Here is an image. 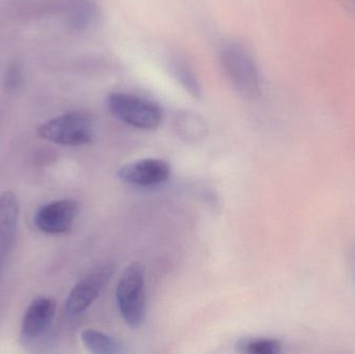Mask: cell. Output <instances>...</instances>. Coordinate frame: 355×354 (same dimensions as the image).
Returning a JSON list of instances; mask_svg holds the SVG:
<instances>
[{"instance_id":"1","label":"cell","mask_w":355,"mask_h":354,"mask_svg":"<svg viewBox=\"0 0 355 354\" xmlns=\"http://www.w3.org/2000/svg\"><path fill=\"white\" fill-rule=\"evenodd\" d=\"M220 64L234 89L244 99L254 101L262 95L260 74L252 55L235 43L225 44L219 52Z\"/></svg>"},{"instance_id":"2","label":"cell","mask_w":355,"mask_h":354,"mask_svg":"<svg viewBox=\"0 0 355 354\" xmlns=\"http://www.w3.org/2000/svg\"><path fill=\"white\" fill-rule=\"evenodd\" d=\"M145 269L139 262H133L123 272L116 299L119 311L126 324L139 328L146 320Z\"/></svg>"},{"instance_id":"3","label":"cell","mask_w":355,"mask_h":354,"mask_svg":"<svg viewBox=\"0 0 355 354\" xmlns=\"http://www.w3.org/2000/svg\"><path fill=\"white\" fill-rule=\"evenodd\" d=\"M107 107L119 121L141 130L157 129L164 120L162 108L155 102L128 93H112Z\"/></svg>"},{"instance_id":"4","label":"cell","mask_w":355,"mask_h":354,"mask_svg":"<svg viewBox=\"0 0 355 354\" xmlns=\"http://www.w3.org/2000/svg\"><path fill=\"white\" fill-rule=\"evenodd\" d=\"M37 135L44 141L60 145H83L94 139V122L89 114L68 112L40 125Z\"/></svg>"},{"instance_id":"5","label":"cell","mask_w":355,"mask_h":354,"mask_svg":"<svg viewBox=\"0 0 355 354\" xmlns=\"http://www.w3.org/2000/svg\"><path fill=\"white\" fill-rule=\"evenodd\" d=\"M114 272L112 264L100 266L87 278L81 280L69 294L66 303V310L72 316L85 313L94 301L99 297L110 276Z\"/></svg>"},{"instance_id":"6","label":"cell","mask_w":355,"mask_h":354,"mask_svg":"<svg viewBox=\"0 0 355 354\" xmlns=\"http://www.w3.org/2000/svg\"><path fill=\"white\" fill-rule=\"evenodd\" d=\"M171 172L172 168L166 160L147 158L125 164L119 168L118 177L132 186L154 187L168 182Z\"/></svg>"},{"instance_id":"7","label":"cell","mask_w":355,"mask_h":354,"mask_svg":"<svg viewBox=\"0 0 355 354\" xmlns=\"http://www.w3.org/2000/svg\"><path fill=\"white\" fill-rule=\"evenodd\" d=\"M78 214V205L71 200L51 202L39 208L35 214V227L47 234L68 232Z\"/></svg>"},{"instance_id":"8","label":"cell","mask_w":355,"mask_h":354,"mask_svg":"<svg viewBox=\"0 0 355 354\" xmlns=\"http://www.w3.org/2000/svg\"><path fill=\"white\" fill-rule=\"evenodd\" d=\"M54 301L46 297L35 299L27 308L22 321V333L29 339L41 336L51 324L55 314Z\"/></svg>"},{"instance_id":"9","label":"cell","mask_w":355,"mask_h":354,"mask_svg":"<svg viewBox=\"0 0 355 354\" xmlns=\"http://www.w3.org/2000/svg\"><path fill=\"white\" fill-rule=\"evenodd\" d=\"M19 218V203L16 195L6 191L0 195V238L14 236Z\"/></svg>"},{"instance_id":"10","label":"cell","mask_w":355,"mask_h":354,"mask_svg":"<svg viewBox=\"0 0 355 354\" xmlns=\"http://www.w3.org/2000/svg\"><path fill=\"white\" fill-rule=\"evenodd\" d=\"M81 341L89 353L95 354H120L124 353L122 344L116 339L99 330H83L80 335Z\"/></svg>"},{"instance_id":"11","label":"cell","mask_w":355,"mask_h":354,"mask_svg":"<svg viewBox=\"0 0 355 354\" xmlns=\"http://www.w3.org/2000/svg\"><path fill=\"white\" fill-rule=\"evenodd\" d=\"M173 74L182 87L189 94L191 97L200 99L202 97V87L198 77L194 74L193 70L188 66L187 62L182 60H175L173 62Z\"/></svg>"},{"instance_id":"12","label":"cell","mask_w":355,"mask_h":354,"mask_svg":"<svg viewBox=\"0 0 355 354\" xmlns=\"http://www.w3.org/2000/svg\"><path fill=\"white\" fill-rule=\"evenodd\" d=\"M242 353L248 354H277L281 353L282 345L273 339H250L240 345Z\"/></svg>"},{"instance_id":"13","label":"cell","mask_w":355,"mask_h":354,"mask_svg":"<svg viewBox=\"0 0 355 354\" xmlns=\"http://www.w3.org/2000/svg\"><path fill=\"white\" fill-rule=\"evenodd\" d=\"M97 17V8L95 4L89 0H81L76 4L73 12V24L76 28L85 29L95 21Z\"/></svg>"},{"instance_id":"14","label":"cell","mask_w":355,"mask_h":354,"mask_svg":"<svg viewBox=\"0 0 355 354\" xmlns=\"http://www.w3.org/2000/svg\"><path fill=\"white\" fill-rule=\"evenodd\" d=\"M23 74L18 64H12L6 71L4 76V87L8 91H17L22 85Z\"/></svg>"}]
</instances>
